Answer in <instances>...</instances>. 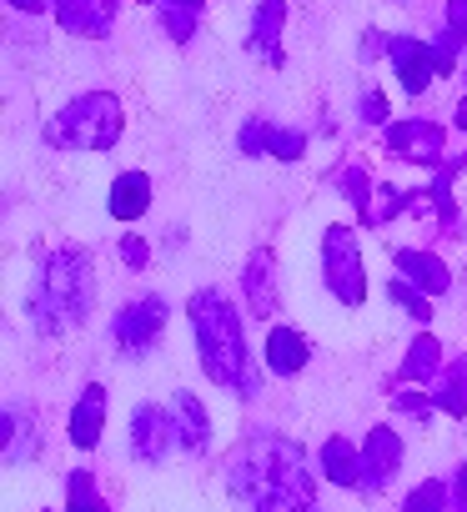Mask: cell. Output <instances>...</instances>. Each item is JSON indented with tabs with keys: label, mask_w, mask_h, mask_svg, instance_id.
I'll use <instances>...</instances> for the list:
<instances>
[{
	"label": "cell",
	"mask_w": 467,
	"mask_h": 512,
	"mask_svg": "<svg viewBox=\"0 0 467 512\" xmlns=\"http://www.w3.org/2000/svg\"><path fill=\"white\" fill-rule=\"evenodd\" d=\"M392 412H402V417H432L437 402H432V392H392Z\"/></svg>",
	"instance_id": "obj_30"
},
{
	"label": "cell",
	"mask_w": 467,
	"mask_h": 512,
	"mask_svg": "<svg viewBox=\"0 0 467 512\" xmlns=\"http://www.w3.org/2000/svg\"><path fill=\"white\" fill-rule=\"evenodd\" d=\"M237 146L242 156H277V161H302L307 156V131H292V126H277V121H247L237 131Z\"/></svg>",
	"instance_id": "obj_13"
},
{
	"label": "cell",
	"mask_w": 467,
	"mask_h": 512,
	"mask_svg": "<svg viewBox=\"0 0 467 512\" xmlns=\"http://www.w3.org/2000/svg\"><path fill=\"white\" fill-rule=\"evenodd\" d=\"M131 452L141 462H151V467H161L171 452H181V427H176L171 402L166 407L161 402H141L131 412Z\"/></svg>",
	"instance_id": "obj_8"
},
{
	"label": "cell",
	"mask_w": 467,
	"mask_h": 512,
	"mask_svg": "<svg viewBox=\"0 0 467 512\" xmlns=\"http://www.w3.org/2000/svg\"><path fill=\"white\" fill-rule=\"evenodd\" d=\"M392 267H397V277L417 282L427 297H442V292L452 287V272H447V262H442V256H432V251L397 246V251H392Z\"/></svg>",
	"instance_id": "obj_16"
},
{
	"label": "cell",
	"mask_w": 467,
	"mask_h": 512,
	"mask_svg": "<svg viewBox=\"0 0 467 512\" xmlns=\"http://www.w3.org/2000/svg\"><path fill=\"white\" fill-rule=\"evenodd\" d=\"M101 427H106V387H101V382H86L81 397H76V407H71V422H66L71 447L91 452V447L101 442Z\"/></svg>",
	"instance_id": "obj_17"
},
{
	"label": "cell",
	"mask_w": 467,
	"mask_h": 512,
	"mask_svg": "<svg viewBox=\"0 0 467 512\" xmlns=\"http://www.w3.org/2000/svg\"><path fill=\"white\" fill-rule=\"evenodd\" d=\"M397 472H402V437L392 427H372L367 442H362V487L357 492L377 497V492L392 487Z\"/></svg>",
	"instance_id": "obj_10"
},
{
	"label": "cell",
	"mask_w": 467,
	"mask_h": 512,
	"mask_svg": "<svg viewBox=\"0 0 467 512\" xmlns=\"http://www.w3.org/2000/svg\"><path fill=\"white\" fill-rule=\"evenodd\" d=\"M387 61L402 81L407 96H422L432 81H437V56H432V41H417V36H387Z\"/></svg>",
	"instance_id": "obj_11"
},
{
	"label": "cell",
	"mask_w": 467,
	"mask_h": 512,
	"mask_svg": "<svg viewBox=\"0 0 467 512\" xmlns=\"http://www.w3.org/2000/svg\"><path fill=\"white\" fill-rule=\"evenodd\" d=\"M452 121H457V126H462V131H467V96H462V101H457V116H452Z\"/></svg>",
	"instance_id": "obj_37"
},
{
	"label": "cell",
	"mask_w": 467,
	"mask_h": 512,
	"mask_svg": "<svg viewBox=\"0 0 467 512\" xmlns=\"http://www.w3.org/2000/svg\"><path fill=\"white\" fill-rule=\"evenodd\" d=\"M387 302H397L407 317H417V322H432V297L417 287V282H407V277H397L392 272V282H387Z\"/></svg>",
	"instance_id": "obj_26"
},
{
	"label": "cell",
	"mask_w": 467,
	"mask_h": 512,
	"mask_svg": "<svg viewBox=\"0 0 467 512\" xmlns=\"http://www.w3.org/2000/svg\"><path fill=\"white\" fill-rule=\"evenodd\" d=\"M126 131V111L111 91H81L46 121V146L56 151H111Z\"/></svg>",
	"instance_id": "obj_4"
},
{
	"label": "cell",
	"mask_w": 467,
	"mask_h": 512,
	"mask_svg": "<svg viewBox=\"0 0 467 512\" xmlns=\"http://www.w3.org/2000/svg\"><path fill=\"white\" fill-rule=\"evenodd\" d=\"M447 507H452V487H447L442 477H427V482H417V487L402 497L397 512H447Z\"/></svg>",
	"instance_id": "obj_25"
},
{
	"label": "cell",
	"mask_w": 467,
	"mask_h": 512,
	"mask_svg": "<svg viewBox=\"0 0 467 512\" xmlns=\"http://www.w3.org/2000/svg\"><path fill=\"white\" fill-rule=\"evenodd\" d=\"M11 11H26V16H41V11H51V0H6Z\"/></svg>",
	"instance_id": "obj_36"
},
{
	"label": "cell",
	"mask_w": 467,
	"mask_h": 512,
	"mask_svg": "<svg viewBox=\"0 0 467 512\" xmlns=\"http://www.w3.org/2000/svg\"><path fill=\"white\" fill-rule=\"evenodd\" d=\"M337 191L352 201V211L367 221L372 216V176H367V166L362 161H347L342 171H337Z\"/></svg>",
	"instance_id": "obj_24"
},
{
	"label": "cell",
	"mask_w": 467,
	"mask_h": 512,
	"mask_svg": "<svg viewBox=\"0 0 467 512\" xmlns=\"http://www.w3.org/2000/svg\"><path fill=\"white\" fill-rule=\"evenodd\" d=\"M262 362H267L272 377H302L307 362H312V342H307L297 327H267Z\"/></svg>",
	"instance_id": "obj_15"
},
{
	"label": "cell",
	"mask_w": 467,
	"mask_h": 512,
	"mask_svg": "<svg viewBox=\"0 0 467 512\" xmlns=\"http://www.w3.org/2000/svg\"><path fill=\"white\" fill-rule=\"evenodd\" d=\"M0 437H6V462L11 467H26L41 457V422L31 407H6V427H0Z\"/></svg>",
	"instance_id": "obj_18"
},
{
	"label": "cell",
	"mask_w": 467,
	"mask_h": 512,
	"mask_svg": "<svg viewBox=\"0 0 467 512\" xmlns=\"http://www.w3.org/2000/svg\"><path fill=\"white\" fill-rule=\"evenodd\" d=\"M242 297H247V312L272 322V312H282V287H277V256L267 246H257L242 267Z\"/></svg>",
	"instance_id": "obj_12"
},
{
	"label": "cell",
	"mask_w": 467,
	"mask_h": 512,
	"mask_svg": "<svg viewBox=\"0 0 467 512\" xmlns=\"http://www.w3.org/2000/svg\"><path fill=\"white\" fill-rule=\"evenodd\" d=\"M96 307V267H91V251L66 241L56 246L46 262H41V277L26 297V317L36 327V337H66L76 332Z\"/></svg>",
	"instance_id": "obj_3"
},
{
	"label": "cell",
	"mask_w": 467,
	"mask_h": 512,
	"mask_svg": "<svg viewBox=\"0 0 467 512\" xmlns=\"http://www.w3.org/2000/svg\"><path fill=\"white\" fill-rule=\"evenodd\" d=\"M317 467L337 487H362V447H352L347 437H327L317 452Z\"/></svg>",
	"instance_id": "obj_21"
},
{
	"label": "cell",
	"mask_w": 467,
	"mask_h": 512,
	"mask_svg": "<svg viewBox=\"0 0 467 512\" xmlns=\"http://www.w3.org/2000/svg\"><path fill=\"white\" fill-rule=\"evenodd\" d=\"M447 512H467V462L457 467V477H452V507Z\"/></svg>",
	"instance_id": "obj_33"
},
{
	"label": "cell",
	"mask_w": 467,
	"mask_h": 512,
	"mask_svg": "<svg viewBox=\"0 0 467 512\" xmlns=\"http://www.w3.org/2000/svg\"><path fill=\"white\" fill-rule=\"evenodd\" d=\"M171 412H176V427H181V452L186 457H201L211 447V417L201 407V397H191L186 387L171 397Z\"/></svg>",
	"instance_id": "obj_20"
},
{
	"label": "cell",
	"mask_w": 467,
	"mask_h": 512,
	"mask_svg": "<svg viewBox=\"0 0 467 512\" xmlns=\"http://www.w3.org/2000/svg\"><path fill=\"white\" fill-rule=\"evenodd\" d=\"M166 317H171V307H166V297H156V292L126 302V307L111 317V342H116V352H121V357L151 352V347L161 342V332H166Z\"/></svg>",
	"instance_id": "obj_6"
},
{
	"label": "cell",
	"mask_w": 467,
	"mask_h": 512,
	"mask_svg": "<svg viewBox=\"0 0 467 512\" xmlns=\"http://www.w3.org/2000/svg\"><path fill=\"white\" fill-rule=\"evenodd\" d=\"M196 21H201L196 11H171V6L161 11V26H166V36H171L176 46H186V41L196 36Z\"/></svg>",
	"instance_id": "obj_29"
},
{
	"label": "cell",
	"mask_w": 467,
	"mask_h": 512,
	"mask_svg": "<svg viewBox=\"0 0 467 512\" xmlns=\"http://www.w3.org/2000/svg\"><path fill=\"white\" fill-rule=\"evenodd\" d=\"M146 6H156V11H166V6H171V11H196V16H201L206 0H146Z\"/></svg>",
	"instance_id": "obj_34"
},
{
	"label": "cell",
	"mask_w": 467,
	"mask_h": 512,
	"mask_svg": "<svg viewBox=\"0 0 467 512\" xmlns=\"http://www.w3.org/2000/svg\"><path fill=\"white\" fill-rule=\"evenodd\" d=\"M106 211H111V216H116L121 226L141 221V216L151 211V176H146V171H121V176L111 181Z\"/></svg>",
	"instance_id": "obj_19"
},
{
	"label": "cell",
	"mask_w": 467,
	"mask_h": 512,
	"mask_svg": "<svg viewBox=\"0 0 467 512\" xmlns=\"http://www.w3.org/2000/svg\"><path fill=\"white\" fill-rule=\"evenodd\" d=\"M121 262H126V272H146V267H151V246H146L136 231L121 236Z\"/></svg>",
	"instance_id": "obj_31"
},
{
	"label": "cell",
	"mask_w": 467,
	"mask_h": 512,
	"mask_svg": "<svg viewBox=\"0 0 467 512\" xmlns=\"http://www.w3.org/2000/svg\"><path fill=\"white\" fill-rule=\"evenodd\" d=\"M322 282L352 312L367 302V267H362V246H357L352 226H327V236H322Z\"/></svg>",
	"instance_id": "obj_5"
},
{
	"label": "cell",
	"mask_w": 467,
	"mask_h": 512,
	"mask_svg": "<svg viewBox=\"0 0 467 512\" xmlns=\"http://www.w3.org/2000/svg\"><path fill=\"white\" fill-rule=\"evenodd\" d=\"M51 16L66 36H81V41H106L116 31V16H121V0H51Z\"/></svg>",
	"instance_id": "obj_9"
},
{
	"label": "cell",
	"mask_w": 467,
	"mask_h": 512,
	"mask_svg": "<svg viewBox=\"0 0 467 512\" xmlns=\"http://www.w3.org/2000/svg\"><path fill=\"white\" fill-rule=\"evenodd\" d=\"M186 322H191V337H196L201 372H206L216 387L237 392L242 402H257L262 377H257L252 352H247V327H242L237 307L226 302V292H216V287L191 292V302H186Z\"/></svg>",
	"instance_id": "obj_2"
},
{
	"label": "cell",
	"mask_w": 467,
	"mask_h": 512,
	"mask_svg": "<svg viewBox=\"0 0 467 512\" xmlns=\"http://www.w3.org/2000/svg\"><path fill=\"white\" fill-rule=\"evenodd\" d=\"M447 26L467 31V0H447Z\"/></svg>",
	"instance_id": "obj_35"
},
{
	"label": "cell",
	"mask_w": 467,
	"mask_h": 512,
	"mask_svg": "<svg viewBox=\"0 0 467 512\" xmlns=\"http://www.w3.org/2000/svg\"><path fill=\"white\" fill-rule=\"evenodd\" d=\"M66 512H111L101 502V487H96L91 472H71L66 477Z\"/></svg>",
	"instance_id": "obj_27"
},
{
	"label": "cell",
	"mask_w": 467,
	"mask_h": 512,
	"mask_svg": "<svg viewBox=\"0 0 467 512\" xmlns=\"http://www.w3.org/2000/svg\"><path fill=\"white\" fill-rule=\"evenodd\" d=\"M282 31H287V0H257V11H252V31H247V51L282 71L287 66V51H282Z\"/></svg>",
	"instance_id": "obj_14"
},
{
	"label": "cell",
	"mask_w": 467,
	"mask_h": 512,
	"mask_svg": "<svg viewBox=\"0 0 467 512\" xmlns=\"http://www.w3.org/2000/svg\"><path fill=\"white\" fill-rule=\"evenodd\" d=\"M382 146H387V156L432 171V166L447 161V126H437V121H427V116L387 121V126H382Z\"/></svg>",
	"instance_id": "obj_7"
},
{
	"label": "cell",
	"mask_w": 467,
	"mask_h": 512,
	"mask_svg": "<svg viewBox=\"0 0 467 512\" xmlns=\"http://www.w3.org/2000/svg\"><path fill=\"white\" fill-rule=\"evenodd\" d=\"M427 392H432V402H437V412H447V417H467V357H457V362H447L432 382H427Z\"/></svg>",
	"instance_id": "obj_22"
},
{
	"label": "cell",
	"mask_w": 467,
	"mask_h": 512,
	"mask_svg": "<svg viewBox=\"0 0 467 512\" xmlns=\"http://www.w3.org/2000/svg\"><path fill=\"white\" fill-rule=\"evenodd\" d=\"M467 51V31H457V26H442L437 36H432V56H437V76H452L457 71V56Z\"/></svg>",
	"instance_id": "obj_28"
},
{
	"label": "cell",
	"mask_w": 467,
	"mask_h": 512,
	"mask_svg": "<svg viewBox=\"0 0 467 512\" xmlns=\"http://www.w3.org/2000/svg\"><path fill=\"white\" fill-rule=\"evenodd\" d=\"M226 492L242 497L252 512H317V472L302 442L252 427L226 457Z\"/></svg>",
	"instance_id": "obj_1"
},
{
	"label": "cell",
	"mask_w": 467,
	"mask_h": 512,
	"mask_svg": "<svg viewBox=\"0 0 467 512\" xmlns=\"http://www.w3.org/2000/svg\"><path fill=\"white\" fill-rule=\"evenodd\" d=\"M437 372H442V342L432 332L412 337V347H407V357L397 367V382H432Z\"/></svg>",
	"instance_id": "obj_23"
},
{
	"label": "cell",
	"mask_w": 467,
	"mask_h": 512,
	"mask_svg": "<svg viewBox=\"0 0 467 512\" xmlns=\"http://www.w3.org/2000/svg\"><path fill=\"white\" fill-rule=\"evenodd\" d=\"M357 111H362V121H372V126H387V96H382V91H367Z\"/></svg>",
	"instance_id": "obj_32"
}]
</instances>
